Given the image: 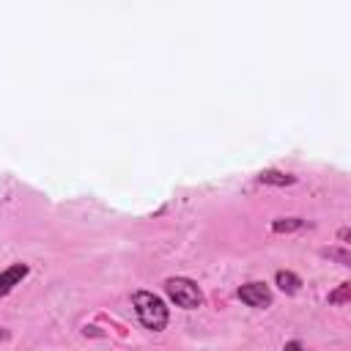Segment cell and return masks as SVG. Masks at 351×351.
<instances>
[{
    "instance_id": "obj_1",
    "label": "cell",
    "mask_w": 351,
    "mask_h": 351,
    "mask_svg": "<svg viewBox=\"0 0 351 351\" xmlns=\"http://www.w3.org/2000/svg\"><path fill=\"white\" fill-rule=\"evenodd\" d=\"M132 304H134V313L140 318V324L151 332H162L170 321V310L167 304L162 302V296L151 293V291H134L132 293Z\"/></svg>"
},
{
    "instance_id": "obj_2",
    "label": "cell",
    "mask_w": 351,
    "mask_h": 351,
    "mask_svg": "<svg viewBox=\"0 0 351 351\" xmlns=\"http://www.w3.org/2000/svg\"><path fill=\"white\" fill-rule=\"evenodd\" d=\"M165 293L181 310H197V307H203V291L189 277H170V280H165Z\"/></svg>"
},
{
    "instance_id": "obj_3",
    "label": "cell",
    "mask_w": 351,
    "mask_h": 351,
    "mask_svg": "<svg viewBox=\"0 0 351 351\" xmlns=\"http://www.w3.org/2000/svg\"><path fill=\"white\" fill-rule=\"evenodd\" d=\"M239 299L247 304V307H255V310H266L271 302H274V293L266 282L261 280H252V282H244L239 288Z\"/></svg>"
},
{
    "instance_id": "obj_4",
    "label": "cell",
    "mask_w": 351,
    "mask_h": 351,
    "mask_svg": "<svg viewBox=\"0 0 351 351\" xmlns=\"http://www.w3.org/2000/svg\"><path fill=\"white\" fill-rule=\"evenodd\" d=\"M27 263H14V266H8L5 271H0V296H5V293H11L25 277H27Z\"/></svg>"
},
{
    "instance_id": "obj_5",
    "label": "cell",
    "mask_w": 351,
    "mask_h": 351,
    "mask_svg": "<svg viewBox=\"0 0 351 351\" xmlns=\"http://www.w3.org/2000/svg\"><path fill=\"white\" fill-rule=\"evenodd\" d=\"M274 282H277V288L282 293H299V288H302V277L293 274V271H288V269H280L274 274Z\"/></svg>"
},
{
    "instance_id": "obj_6",
    "label": "cell",
    "mask_w": 351,
    "mask_h": 351,
    "mask_svg": "<svg viewBox=\"0 0 351 351\" xmlns=\"http://www.w3.org/2000/svg\"><path fill=\"white\" fill-rule=\"evenodd\" d=\"M258 181H261V184H271V186H288V184L296 181V176L282 173V170H263V173L258 176Z\"/></svg>"
},
{
    "instance_id": "obj_7",
    "label": "cell",
    "mask_w": 351,
    "mask_h": 351,
    "mask_svg": "<svg viewBox=\"0 0 351 351\" xmlns=\"http://www.w3.org/2000/svg\"><path fill=\"white\" fill-rule=\"evenodd\" d=\"M299 228H304V219H299V217H280V219L271 222V230L274 233H293Z\"/></svg>"
},
{
    "instance_id": "obj_8",
    "label": "cell",
    "mask_w": 351,
    "mask_h": 351,
    "mask_svg": "<svg viewBox=\"0 0 351 351\" xmlns=\"http://www.w3.org/2000/svg\"><path fill=\"white\" fill-rule=\"evenodd\" d=\"M324 255L329 261H337L340 266H351V252L346 247H329V250H324Z\"/></svg>"
},
{
    "instance_id": "obj_9",
    "label": "cell",
    "mask_w": 351,
    "mask_h": 351,
    "mask_svg": "<svg viewBox=\"0 0 351 351\" xmlns=\"http://www.w3.org/2000/svg\"><path fill=\"white\" fill-rule=\"evenodd\" d=\"M351 299V282H340L332 293H329V304H346Z\"/></svg>"
},
{
    "instance_id": "obj_10",
    "label": "cell",
    "mask_w": 351,
    "mask_h": 351,
    "mask_svg": "<svg viewBox=\"0 0 351 351\" xmlns=\"http://www.w3.org/2000/svg\"><path fill=\"white\" fill-rule=\"evenodd\" d=\"M282 351H307V348H304L299 340H288V343L282 346Z\"/></svg>"
},
{
    "instance_id": "obj_11",
    "label": "cell",
    "mask_w": 351,
    "mask_h": 351,
    "mask_svg": "<svg viewBox=\"0 0 351 351\" xmlns=\"http://www.w3.org/2000/svg\"><path fill=\"white\" fill-rule=\"evenodd\" d=\"M348 236H351V230H348V228H340V230H337V241H340L343 247H346V241H348Z\"/></svg>"
},
{
    "instance_id": "obj_12",
    "label": "cell",
    "mask_w": 351,
    "mask_h": 351,
    "mask_svg": "<svg viewBox=\"0 0 351 351\" xmlns=\"http://www.w3.org/2000/svg\"><path fill=\"white\" fill-rule=\"evenodd\" d=\"M0 340H8V332H3V329H0Z\"/></svg>"
}]
</instances>
